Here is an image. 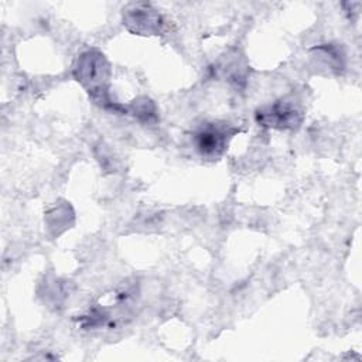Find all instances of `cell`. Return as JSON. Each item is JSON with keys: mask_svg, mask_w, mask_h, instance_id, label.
Masks as SVG:
<instances>
[{"mask_svg": "<svg viewBox=\"0 0 362 362\" xmlns=\"http://www.w3.org/2000/svg\"><path fill=\"white\" fill-rule=\"evenodd\" d=\"M75 79L90 93L92 99L96 102L106 96L107 79L110 75L109 62L99 51H85L82 52L74 64Z\"/></svg>", "mask_w": 362, "mask_h": 362, "instance_id": "1", "label": "cell"}, {"mask_svg": "<svg viewBox=\"0 0 362 362\" xmlns=\"http://www.w3.org/2000/svg\"><path fill=\"white\" fill-rule=\"evenodd\" d=\"M129 109H130V113H133V116L137 117L140 122L150 123V122H154L157 119L156 106L147 98H141V99L134 100L129 106Z\"/></svg>", "mask_w": 362, "mask_h": 362, "instance_id": "5", "label": "cell"}, {"mask_svg": "<svg viewBox=\"0 0 362 362\" xmlns=\"http://www.w3.org/2000/svg\"><path fill=\"white\" fill-rule=\"evenodd\" d=\"M256 120L273 129H296L303 120V112L293 100H277L272 105L263 106L256 112Z\"/></svg>", "mask_w": 362, "mask_h": 362, "instance_id": "2", "label": "cell"}, {"mask_svg": "<svg viewBox=\"0 0 362 362\" xmlns=\"http://www.w3.org/2000/svg\"><path fill=\"white\" fill-rule=\"evenodd\" d=\"M123 24L129 31L140 35L158 34L164 27L161 14L150 4L136 3L123 13Z\"/></svg>", "mask_w": 362, "mask_h": 362, "instance_id": "3", "label": "cell"}, {"mask_svg": "<svg viewBox=\"0 0 362 362\" xmlns=\"http://www.w3.org/2000/svg\"><path fill=\"white\" fill-rule=\"evenodd\" d=\"M230 134L232 132L226 124H204L194 134L195 147L202 157L218 158L225 151Z\"/></svg>", "mask_w": 362, "mask_h": 362, "instance_id": "4", "label": "cell"}]
</instances>
